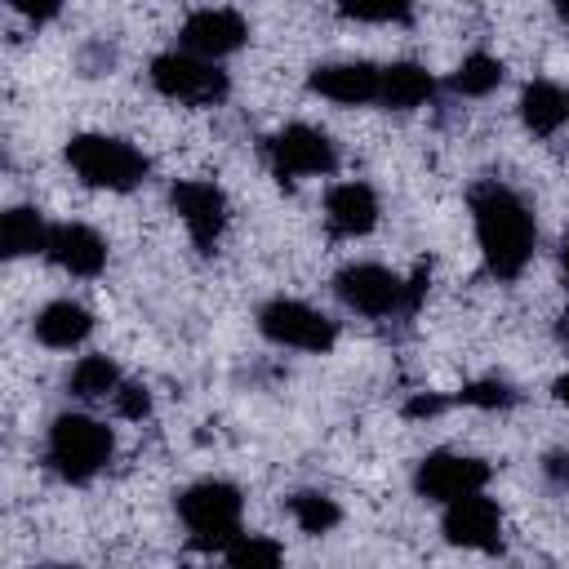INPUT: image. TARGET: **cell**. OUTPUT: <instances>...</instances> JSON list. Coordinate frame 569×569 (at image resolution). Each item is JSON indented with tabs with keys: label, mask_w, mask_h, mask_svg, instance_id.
Here are the masks:
<instances>
[{
	"label": "cell",
	"mask_w": 569,
	"mask_h": 569,
	"mask_svg": "<svg viewBox=\"0 0 569 569\" xmlns=\"http://www.w3.org/2000/svg\"><path fill=\"white\" fill-rule=\"evenodd\" d=\"M307 84H311V93H320L329 102L365 107V102H378L382 67H373V62H325V67H311Z\"/></svg>",
	"instance_id": "obj_13"
},
{
	"label": "cell",
	"mask_w": 569,
	"mask_h": 569,
	"mask_svg": "<svg viewBox=\"0 0 569 569\" xmlns=\"http://www.w3.org/2000/svg\"><path fill=\"white\" fill-rule=\"evenodd\" d=\"M44 453H49V467L71 480V485H84L93 480L111 453H116V436L107 422L89 418V413H58L53 427H49V440H44Z\"/></svg>",
	"instance_id": "obj_2"
},
{
	"label": "cell",
	"mask_w": 569,
	"mask_h": 569,
	"mask_svg": "<svg viewBox=\"0 0 569 569\" xmlns=\"http://www.w3.org/2000/svg\"><path fill=\"white\" fill-rule=\"evenodd\" d=\"M489 485V462L471 458V453H453V449H436L418 462L413 471V489L427 502H453L462 493H476Z\"/></svg>",
	"instance_id": "obj_10"
},
{
	"label": "cell",
	"mask_w": 569,
	"mask_h": 569,
	"mask_svg": "<svg viewBox=\"0 0 569 569\" xmlns=\"http://www.w3.org/2000/svg\"><path fill=\"white\" fill-rule=\"evenodd\" d=\"M169 204H173V213L182 218L191 244H196L200 253H213V244H218L222 231H227V213H231L222 187L209 182V178H182V182H173Z\"/></svg>",
	"instance_id": "obj_9"
},
{
	"label": "cell",
	"mask_w": 569,
	"mask_h": 569,
	"mask_svg": "<svg viewBox=\"0 0 569 569\" xmlns=\"http://www.w3.org/2000/svg\"><path fill=\"white\" fill-rule=\"evenodd\" d=\"M560 267H565V276H569V236L560 240Z\"/></svg>",
	"instance_id": "obj_31"
},
{
	"label": "cell",
	"mask_w": 569,
	"mask_h": 569,
	"mask_svg": "<svg viewBox=\"0 0 569 569\" xmlns=\"http://www.w3.org/2000/svg\"><path fill=\"white\" fill-rule=\"evenodd\" d=\"M458 400L471 405V409H511L516 405V391L507 382H498V378H480V382H467L458 391Z\"/></svg>",
	"instance_id": "obj_25"
},
{
	"label": "cell",
	"mask_w": 569,
	"mask_h": 569,
	"mask_svg": "<svg viewBox=\"0 0 569 569\" xmlns=\"http://www.w3.org/2000/svg\"><path fill=\"white\" fill-rule=\"evenodd\" d=\"M431 93H436V80H431L427 67H418V62H391V67H382V89H378V102H382V107H391V111H413V107H422Z\"/></svg>",
	"instance_id": "obj_18"
},
{
	"label": "cell",
	"mask_w": 569,
	"mask_h": 569,
	"mask_svg": "<svg viewBox=\"0 0 569 569\" xmlns=\"http://www.w3.org/2000/svg\"><path fill=\"white\" fill-rule=\"evenodd\" d=\"M89 333H93V311L71 302V298H58V302L40 307V316H36V338L44 347H53V351H71Z\"/></svg>",
	"instance_id": "obj_16"
},
{
	"label": "cell",
	"mask_w": 569,
	"mask_h": 569,
	"mask_svg": "<svg viewBox=\"0 0 569 569\" xmlns=\"http://www.w3.org/2000/svg\"><path fill=\"white\" fill-rule=\"evenodd\" d=\"M520 120L533 138H551L569 124V93L551 80H529L520 93Z\"/></svg>",
	"instance_id": "obj_17"
},
{
	"label": "cell",
	"mask_w": 569,
	"mask_h": 569,
	"mask_svg": "<svg viewBox=\"0 0 569 569\" xmlns=\"http://www.w3.org/2000/svg\"><path fill=\"white\" fill-rule=\"evenodd\" d=\"M449 84H453V93H462V98H489V93L502 84V62H498L493 53H467V58L458 62V71L449 76Z\"/></svg>",
	"instance_id": "obj_21"
},
{
	"label": "cell",
	"mask_w": 569,
	"mask_h": 569,
	"mask_svg": "<svg viewBox=\"0 0 569 569\" xmlns=\"http://www.w3.org/2000/svg\"><path fill=\"white\" fill-rule=\"evenodd\" d=\"M240 511H244V498L227 480H200L178 493V516L196 551H222L240 533Z\"/></svg>",
	"instance_id": "obj_4"
},
{
	"label": "cell",
	"mask_w": 569,
	"mask_h": 569,
	"mask_svg": "<svg viewBox=\"0 0 569 569\" xmlns=\"http://www.w3.org/2000/svg\"><path fill=\"white\" fill-rule=\"evenodd\" d=\"M258 333L267 342H276V347L316 351V356H325L338 342V325L325 311H316V307H307L298 298H271L258 311Z\"/></svg>",
	"instance_id": "obj_6"
},
{
	"label": "cell",
	"mask_w": 569,
	"mask_h": 569,
	"mask_svg": "<svg viewBox=\"0 0 569 569\" xmlns=\"http://www.w3.org/2000/svg\"><path fill=\"white\" fill-rule=\"evenodd\" d=\"M111 405H116V413L120 418H147L151 413V391L142 387V382H120L116 387V396H111Z\"/></svg>",
	"instance_id": "obj_26"
},
{
	"label": "cell",
	"mask_w": 569,
	"mask_h": 569,
	"mask_svg": "<svg viewBox=\"0 0 569 569\" xmlns=\"http://www.w3.org/2000/svg\"><path fill=\"white\" fill-rule=\"evenodd\" d=\"M560 342H569V311L560 316Z\"/></svg>",
	"instance_id": "obj_33"
},
{
	"label": "cell",
	"mask_w": 569,
	"mask_h": 569,
	"mask_svg": "<svg viewBox=\"0 0 569 569\" xmlns=\"http://www.w3.org/2000/svg\"><path fill=\"white\" fill-rule=\"evenodd\" d=\"M267 160L271 173L280 182H298V178H325L338 169V147L325 129L311 124H284L280 133L267 138Z\"/></svg>",
	"instance_id": "obj_7"
},
{
	"label": "cell",
	"mask_w": 569,
	"mask_h": 569,
	"mask_svg": "<svg viewBox=\"0 0 569 569\" xmlns=\"http://www.w3.org/2000/svg\"><path fill=\"white\" fill-rule=\"evenodd\" d=\"M182 49L187 53H200L209 62L236 53L244 40H249V22L236 13V9H196L187 22H182Z\"/></svg>",
	"instance_id": "obj_12"
},
{
	"label": "cell",
	"mask_w": 569,
	"mask_h": 569,
	"mask_svg": "<svg viewBox=\"0 0 569 569\" xmlns=\"http://www.w3.org/2000/svg\"><path fill=\"white\" fill-rule=\"evenodd\" d=\"M445 409H449L445 396H413V400L405 405V418H436V413H445Z\"/></svg>",
	"instance_id": "obj_29"
},
{
	"label": "cell",
	"mask_w": 569,
	"mask_h": 569,
	"mask_svg": "<svg viewBox=\"0 0 569 569\" xmlns=\"http://www.w3.org/2000/svg\"><path fill=\"white\" fill-rule=\"evenodd\" d=\"M542 476L556 485V489H569V449H551L542 458Z\"/></svg>",
	"instance_id": "obj_28"
},
{
	"label": "cell",
	"mask_w": 569,
	"mask_h": 569,
	"mask_svg": "<svg viewBox=\"0 0 569 569\" xmlns=\"http://www.w3.org/2000/svg\"><path fill=\"white\" fill-rule=\"evenodd\" d=\"M289 516H293V525H298L302 533H311V538L329 533V529L342 520L338 502H333L329 493H316V489H302V493H293V498H289Z\"/></svg>",
	"instance_id": "obj_22"
},
{
	"label": "cell",
	"mask_w": 569,
	"mask_h": 569,
	"mask_svg": "<svg viewBox=\"0 0 569 569\" xmlns=\"http://www.w3.org/2000/svg\"><path fill=\"white\" fill-rule=\"evenodd\" d=\"M467 209H471L476 244H480V258H485L489 276L516 280L529 267L533 240H538L529 204L502 182H476L471 196H467Z\"/></svg>",
	"instance_id": "obj_1"
},
{
	"label": "cell",
	"mask_w": 569,
	"mask_h": 569,
	"mask_svg": "<svg viewBox=\"0 0 569 569\" xmlns=\"http://www.w3.org/2000/svg\"><path fill=\"white\" fill-rule=\"evenodd\" d=\"M325 222L333 236L356 240L378 227V191L369 182H338L325 196Z\"/></svg>",
	"instance_id": "obj_15"
},
{
	"label": "cell",
	"mask_w": 569,
	"mask_h": 569,
	"mask_svg": "<svg viewBox=\"0 0 569 569\" xmlns=\"http://www.w3.org/2000/svg\"><path fill=\"white\" fill-rule=\"evenodd\" d=\"M151 84L169 102H187V107H218L231 93L227 71L200 53H187V49L151 58Z\"/></svg>",
	"instance_id": "obj_5"
},
{
	"label": "cell",
	"mask_w": 569,
	"mask_h": 569,
	"mask_svg": "<svg viewBox=\"0 0 569 569\" xmlns=\"http://www.w3.org/2000/svg\"><path fill=\"white\" fill-rule=\"evenodd\" d=\"M551 391H556V400L569 409V373H565V378H556V387H551Z\"/></svg>",
	"instance_id": "obj_30"
},
{
	"label": "cell",
	"mask_w": 569,
	"mask_h": 569,
	"mask_svg": "<svg viewBox=\"0 0 569 569\" xmlns=\"http://www.w3.org/2000/svg\"><path fill=\"white\" fill-rule=\"evenodd\" d=\"M44 258L53 267H62L67 276L89 280V276H98L107 267V240L93 227H84V222H58V227H49Z\"/></svg>",
	"instance_id": "obj_14"
},
{
	"label": "cell",
	"mask_w": 569,
	"mask_h": 569,
	"mask_svg": "<svg viewBox=\"0 0 569 569\" xmlns=\"http://www.w3.org/2000/svg\"><path fill=\"white\" fill-rule=\"evenodd\" d=\"M333 293L347 311H360V316H373V320L409 311V280H400L396 271H387L378 262H347L333 276Z\"/></svg>",
	"instance_id": "obj_8"
},
{
	"label": "cell",
	"mask_w": 569,
	"mask_h": 569,
	"mask_svg": "<svg viewBox=\"0 0 569 569\" xmlns=\"http://www.w3.org/2000/svg\"><path fill=\"white\" fill-rule=\"evenodd\" d=\"M222 556H227V565H236V569H271V565L284 560V547H280L276 538H267V533H236V538L222 547Z\"/></svg>",
	"instance_id": "obj_23"
},
{
	"label": "cell",
	"mask_w": 569,
	"mask_h": 569,
	"mask_svg": "<svg viewBox=\"0 0 569 569\" xmlns=\"http://www.w3.org/2000/svg\"><path fill=\"white\" fill-rule=\"evenodd\" d=\"M551 4H556V13H560V22L569 27V0H551Z\"/></svg>",
	"instance_id": "obj_32"
},
{
	"label": "cell",
	"mask_w": 569,
	"mask_h": 569,
	"mask_svg": "<svg viewBox=\"0 0 569 569\" xmlns=\"http://www.w3.org/2000/svg\"><path fill=\"white\" fill-rule=\"evenodd\" d=\"M67 164L84 187H98V191H133L138 182H147V169H151L138 147L111 133H76L67 142Z\"/></svg>",
	"instance_id": "obj_3"
},
{
	"label": "cell",
	"mask_w": 569,
	"mask_h": 569,
	"mask_svg": "<svg viewBox=\"0 0 569 569\" xmlns=\"http://www.w3.org/2000/svg\"><path fill=\"white\" fill-rule=\"evenodd\" d=\"M413 4L418 0H333V9L356 22H409Z\"/></svg>",
	"instance_id": "obj_24"
},
{
	"label": "cell",
	"mask_w": 569,
	"mask_h": 569,
	"mask_svg": "<svg viewBox=\"0 0 569 569\" xmlns=\"http://www.w3.org/2000/svg\"><path fill=\"white\" fill-rule=\"evenodd\" d=\"M440 529H445V538L453 547L498 551V542H502V511H498L493 498H485V489H476V493H462V498L445 502Z\"/></svg>",
	"instance_id": "obj_11"
},
{
	"label": "cell",
	"mask_w": 569,
	"mask_h": 569,
	"mask_svg": "<svg viewBox=\"0 0 569 569\" xmlns=\"http://www.w3.org/2000/svg\"><path fill=\"white\" fill-rule=\"evenodd\" d=\"M120 382H124V378H120V365H116L111 356H80L76 369H71V378H67V391H71L76 400L93 405V400H111Z\"/></svg>",
	"instance_id": "obj_20"
},
{
	"label": "cell",
	"mask_w": 569,
	"mask_h": 569,
	"mask_svg": "<svg viewBox=\"0 0 569 569\" xmlns=\"http://www.w3.org/2000/svg\"><path fill=\"white\" fill-rule=\"evenodd\" d=\"M0 249L4 258H27V253H44L49 249V222L40 218V209L31 204H13L0 222Z\"/></svg>",
	"instance_id": "obj_19"
},
{
	"label": "cell",
	"mask_w": 569,
	"mask_h": 569,
	"mask_svg": "<svg viewBox=\"0 0 569 569\" xmlns=\"http://www.w3.org/2000/svg\"><path fill=\"white\" fill-rule=\"evenodd\" d=\"M9 9L40 27V22H53L62 13V0H9Z\"/></svg>",
	"instance_id": "obj_27"
}]
</instances>
